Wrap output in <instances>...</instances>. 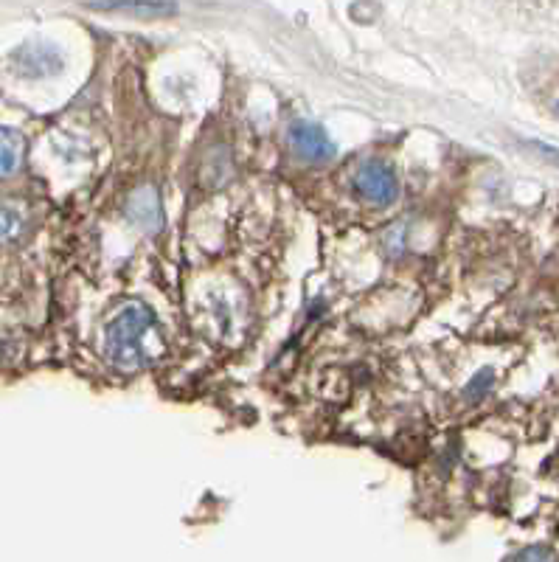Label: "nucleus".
I'll list each match as a JSON object with an SVG mask.
<instances>
[{
	"instance_id": "obj_5",
	"label": "nucleus",
	"mask_w": 559,
	"mask_h": 562,
	"mask_svg": "<svg viewBox=\"0 0 559 562\" xmlns=\"http://www.w3.org/2000/svg\"><path fill=\"white\" fill-rule=\"evenodd\" d=\"M127 217H130L138 228H144V231H161L163 211L155 189L141 186L138 192L130 194V200H127Z\"/></svg>"
},
{
	"instance_id": "obj_4",
	"label": "nucleus",
	"mask_w": 559,
	"mask_h": 562,
	"mask_svg": "<svg viewBox=\"0 0 559 562\" xmlns=\"http://www.w3.org/2000/svg\"><path fill=\"white\" fill-rule=\"evenodd\" d=\"M15 68L17 74L23 76H48L57 74L62 68V57L54 45L48 43H29L23 45L15 54Z\"/></svg>"
},
{
	"instance_id": "obj_9",
	"label": "nucleus",
	"mask_w": 559,
	"mask_h": 562,
	"mask_svg": "<svg viewBox=\"0 0 559 562\" xmlns=\"http://www.w3.org/2000/svg\"><path fill=\"white\" fill-rule=\"evenodd\" d=\"M509 562H559V560L551 548L529 546V548H523V551H517L515 557H512Z\"/></svg>"
},
{
	"instance_id": "obj_11",
	"label": "nucleus",
	"mask_w": 559,
	"mask_h": 562,
	"mask_svg": "<svg viewBox=\"0 0 559 562\" xmlns=\"http://www.w3.org/2000/svg\"><path fill=\"white\" fill-rule=\"evenodd\" d=\"M540 152H545V158H551V161H557L559 163V152L557 149H551V147H543V144H540Z\"/></svg>"
},
{
	"instance_id": "obj_10",
	"label": "nucleus",
	"mask_w": 559,
	"mask_h": 562,
	"mask_svg": "<svg viewBox=\"0 0 559 562\" xmlns=\"http://www.w3.org/2000/svg\"><path fill=\"white\" fill-rule=\"evenodd\" d=\"M492 377H495V374H492L489 369L481 371V374L475 377V383L470 385L472 397H481V394H486V391H489V385H492Z\"/></svg>"
},
{
	"instance_id": "obj_6",
	"label": "nucleus",
	"mask_w": 559,
	"mask_h": 562,
	"mask_svg": "<svg viewBox=\"0 0 559 562\" xmlns=\"http://www.w3.org/2000/svg\"><path fill=\"white\" fill-rule=\"evenodd\" d=\"M23 152H26V141L17 130H0V178L15 175L23 166Z\"/></svg>"
},
{
	"instance_id": "obj_7",
	"label": "nucleus",
	"mask_w": 559,
	"mask_h": 562,
	"mask_svg": "<svg viewBox=\"0 0 559 562\" xmlns=\"http://www.w3.org/2000/svg\"><path fill=\"white\" fill-rule=\"evenodd\" d=\"M93 9H102V12H133V15H172L175 6L169 3H99Z\"/></svg>"
},
{
	"instance_id": "obj_1",
	"label": "nucleus",
	"mask_w": 559,
	"mask_h": 562,
	"mask_svg": "<svg viewBox=\"0 0 559 562\" xmlns=\"http://www.w3.org/2000/svg\"><path fill=\"white\" fill-rule=\"evenodd\" d=\"M155 332V312L141 301H127L104 326V357L121 371H138L152 360L149 335Z\"/></svg>"
},
{
	"instance_id": "obj_3",
	"label": "nucleus",
	"mask_w": 559,
	"mask_h": 562,
	"mask_svg": "<svg viewBox=\"0 0 559 562\" xmlns=\"http://www.w3.org/2000/svg\"><path fill=\"white\" fill-rule=\"evenodd\" d=\"M290 149L301 161L307 163H326L335 158V144L326 135L324 127L312 124V121H293L290 133H287Z\"/></svg>"
},
{
	"instance_id": "obj_8",
	"label": "nucleus",
	"mask_w": 559,
	"mask_h": 562,
	"mask_svg": "<svg viewBox=\"0 0 559 562\" xmlns=\"http://www.w3.org/2000/svg\"><path fill=\"white\" fill-rule=\"evenodd\" d=\"M23 231V214L12 206H0V242H9Z\"/></svg>"
},
{
	"instance_id": "obj_12",
	"label": "nucleus",
	"mask_w": 559,
	"mask_h": 562,
	"mask_svg": "<svg viewBox=\"0 0 559 562\" xmlns=\"http://www.w3.org/2000/svg\"><path fill=\"white\" fill-rule=\"evenodd\" d=\"M557 110H559V104H557Z\"/></svg>"
},
{
	"instance_id": "obj_2",
	"label": "nucleus",
	"mask_w": 559,
	"mask_h": 562,
	"mask_svg": "<svg viewBox=\"0 0 559 562\" xmlns=\"http://www.w3.org/2000/svg\"><path fill=\"white\" fill-rule=\"evenodd\" d=\"M354 192L374 206H391L399 194L397 169L380 158L363 161L360 169L354 172Z\"/></svg>"
}]
</instances>
